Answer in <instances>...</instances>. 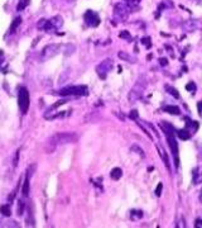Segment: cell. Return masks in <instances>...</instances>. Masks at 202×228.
Wrapping results in <instances>:
<instances>
[{"label": "cell", "instance_id": "32", "mask_svg": "<svg viewBox=\"0 0 202 228\" xmlns=\"http://www.w3.org/2000/svg\"><path fill=\"white\" fill-rule=\"evenodd\" d=\"M130 118H132V119H138V110H132Z\"/></svg>", "mask_w": 202, "mask_h": 228}, {"label": "cell", "instance_id": "26", "mask_svg": "<svg viewBox=\"0 0 202 228\" xmlns=\"http://www.w3.org/2000/svg\"><path fill=\"white\" fill-rule=\"evenodd\" d=\"M186 89L188 91H191V92H195L196 91V84L193 82V81H189L187 85H186Z\"/></svg>", "mask_w": 202, "mask_h": 228}, {"label": "cell", "instance_id": "19", "mask_svg": "<svg viewBox=\"0 0 202 228\" xmlns=\"http://www.w3.org/2000/svg\"><path fill=\"white\" fill-rule=\"evenodd\" d=\"M51 23H52V27L53 28H60L61 25L63 24V20H62V18L61 16H54V18H52L51 19Z\"/></svg>", "mask_w": 202, "mask_h": 228}, {"label": "cell", "instance_id": "29", "mask_svg": "<svg viewBox=\"0 0 202 228\" xmlns=\"http://www.w3.org/2000/svg\"><path fill=\"white\" fill-rule=\"evenodd\" d=\"M23 212H24V203L19 201V204H18V215H22Z\"/></svg>", "mask_w": 202, "mask_h": 228}, {"label": "cell", "instance_id": "6", "mask_svg": "<svg viewBox=\"0 0 202 228\" xmlns=\"http://www.w3.org/2000/svg\"><path fill=\"white\" fill-rule=\"evenodd\" d=\"M167 141H168V145L171 147V151L172 153L174 156V161H176V166L178 167L179 165V158H178V143H177L176 138H174V133H167Z\"/></svg>", "mask_w": 202, "mask_h": 228}, {"label": "cell", "instance_id": "7", "mask_svg": "<svg viewBox=\"0 0 202 228\" xmlns=\"http://www.w3.org/2000/svg\"><path fill=\"white\" fill-rule=\"evenodd\" d=\"M129 9L130 8L128 6V4H124V3H119V4H116L115 8H114V14H115V16H117V18H120V19H126V16H128L129 14Z\"/></svg>", "mask_w": 202, "mask_h": 228}, {"label": "cell", "instance_id": "12", "mask_svg": "<svg viewBox=\"0 0 202 228\" xmlns=\"http://www.w3.org/2000/svg\"><path fill=\"white\" fill-rule=\"evenodd\" d=\"M164 112L173 114V115H179L181 114V110L177 105H167V107H164Z\"/></svg>", "mask_w": 202, "mask_h": 228}, {"label": "cell", "instance_id": "17", "mask_svg": "<svg viewBox=\"0 0 202 228\" xmlns=\"http://www.w3.org/2000/svg\"><path fill=\"white\" fill-rule=\"evenodd\" d=\"M200 170L198 168H196V170H193V184H200L202 183V172H198Z\"/></svg>", "mask_w": 202, "mask_h": 228}, {"label": "cell", "instance_id": "11", "mask_svg": "<svg viewBox=\"0 0 202 228\" xmlns=\"http://www.w3.org/2000/svg\"><path fill=\"white\" fill-rule=\"evenodd\" d=\"M197 28V22L196 20H186L183 23V29L187 32H193Z\"/></svg>", "mask_w": 202, "mask_h": 228}, {"label": "cell", "instance_id": "18", "mask_svg": "<svg viewBox=\"0 0 202 228\" xmlns=\"http://www.w3.org/2000/svg\"><path fill=\"white\" fill-rule=\"evenodd\" d=\"M0 213L5 217H10L11 215V209H10V205L9 204H4L0 206Z\"/></svg>", "mask_w": 202, "mask_h": 228}, {"label": "cell", "instance_id": "33", "mask_svg": "<svg viewBox=\"0 0 202 228\" xmlns=\"http://www.w3.org/2000/svg\"><path fill=\"white\" fill-rule=\"evenodd\" d=\"M159 63H161L162 66H167L168 65V60H167V58H161V60H159Z\"/></svg>", "mask_w": 202, "mask_h": 228}, {"label": "cell", "instance_id": "28", "mask_svg": "<svg viewBox=\"0 0 202 228\" xmlns=\"http://www.w3.org/2000/svg\"><path fill=\"white\" fill-rule=\"evenodd\" d=\"M162 189H163V184H162V183H159V184H158V186H157V189H155V195H157V196H161Z\"/></svg>", "mask_w": 202, "mask_h": 228}, {"label": "cell", "instance_id": "36", "mask_svg": "<svg viewBox=\"0 0 202 228\" xmlns=\"http://www.w3.org/2000/svg\"><path fill=\"white\" fill-rule=\"evenodd\" d=\"M200 201L202 203V190H201V191H200Z\"/></svg>", "mask_w": 202, "mask_h": 228}, {"label": "cell", "instance_id": "14", "mask_svg": "<svg viewBox=\"0 0 202 228\" xmlns=\"http://www.w3.org/2000/svg\"><path fill=\"white\" fill-rule=\"evenodd\" d=\"M20 23H22V18L20 16H16V18H14V20L11 22V25H10V28H9V33H14L16 31V28L20 25Z\"/></svg>", "mask_w": 202, "mask_h": 228}, {"label": "cell", "instance_id": "13", "mask_svg": "<svg viewBox=\"0 0 202 228\" xmlns=\"http://www.w3.org/2000/svg\"><path fill=\"white\" fill-rule=\"evenodd\" d=\"M110 176L112 180H119L121 176H123V170H121L120 167H115L112 168V171L110 172Z\"/></svg>", "mask_w": 202, "mask_h": 228}, {"label": "cell", "instance_id": "20", "mask_svg": "<svg viewBox=\"0 0 202 228\" xmlns=\"http://www.w3.org/2000/svg\"><path fill=\"white\" fill-rule=\"evenodd\" d=\"M166 90L169 92L171 95H173L176 99H178L179 98V94H178V91H177V89H174L173 86H171V85H166Z\"/></svg>", "mask_w": 202, "mask_h": 228}, {"label": "cell", "instance_id": "1", "mask_svg": "<svg viewBox=\"0 0 202 228\" xmlns=\"http://www.w3.org/2000/svg\"><path fill=\"white\" fill-rule=\"evenodd\" d=\"M78 139V136L73 132H60L53 134L52 137L48 139V145L51 148L48 151H53L57 146L60 145H67V143H75Z\"/></svg>", "mask_w": 202, "mask_h": 228}, {"label": "cell", "instance_id": "34", "mask_svg": "<svg viewBox=\"0 0 202 228\" xmlns=\"http://www.w3.org/2000/svg\"><path fill=\"white\" fill-rule=\"evenodd\" d=\"M18 156H19V151H16V155H15V158H14V166L18 165Z\"/></svg>", "mask_w": 202, "mask_h": 228}, {"label": "cell", "instance_id": "9", "mask_svg": "<svg viewBox=\"0 0 202 228\" xmlns=\"http://www.w3.org/2000/svg\"><path fill=\"white\" fill-rule=\"evenodd\" d=\"M85 22L87 25H91V27H97L100 24V18L99 15L96 14L95 11L92 10H87L85 13Z\"/></svg>", "mask_w": 202, "mask_h": 228}, {"label": "cell", "instance_id": "31", "mask_svg": "<svg viewBox=\"0 0 202 228\" xmlns=\"http://www.w3.org/2000/svg\"><path fill=\"white\" fill-rule=\"evenodd\" d=\"M197 109H198V114H200V117H202V100H200L198 103H197Z\"/></svg>", "mask_w": 202, "mask_h": 228}, {"label": "cell", "instance_id": "27", "mask_svg": "<svg viewBox=\"0 0 202 228\" xmlns=\"http://www.w3.org/2000/svg\"><path fill=\"white\" fill-rule=\"evenodd\" d=\"M142 43L144 44L147 48H150V47H152V42H150V38H149V37H144V38H143V39H142Z\"/></svg>", "mask_w": 202, "mask_h": 228}, {"label": "cell", "instance_id": "25", "mask_svg": "<svg viewBox=\"0 0 202 228\" xmlns=\"http://www.w3.org/2000/svg\"><path fill=\"white\" fill-rule=\"evenodd\" d=\"M29 4V0H20V3L18 4V6H16V9L18 10H23L25 6H27Z\"/></svg>", "mask_w": 202, "mask_h": 228}, {"label": "cell", "instance_id": "8", "mask_svg": "<svg viewBox=\"0 0 202 228\" xmlns=\"http://www.w3.org/2000/svg\"><path fill=\"white\" fill-rule=\"evenodd\" d=\"M60 48H61L60 44H48V46H46V47L42 49V57H43L44 60H47V58L56 56V54L58 53V51H60Z\"/></svg>", "mask_w": 202, "mask_h": 228}, {"label": "cell", "instance_id": "21", "mask_svg": "<svg viewBox=\"0 0 202 228\" xmlns=\"http://www.w3.org/2000/svg\"><path fill=\"white\" fill-rule=\"evenodd\" d=\"M140 3V0H126V4H128V6L130 8V9H137V6H138V4Z\"/></svg>", "mask_w": 202, "mask_h": 228}, {"label": "cell", "instance_id": "16", "mask_svg": "<svg viewBox=\"0 0 202 228\" xmlns=\"http://www.w3.org/2000/svg\"><path fill=\"white\" fill-rule=\"evenodd\" d=\"M176 133L178 134V137L181 139H183V141H186V139H188L189 137H191V134H189L188 129H179V130H176Z\"/></svg>", "mask_w": 202, "mask_h": 228}, {"label": "cell", "instance_id": "15", "mask_svg": "<svg viewBox=\"0 0 202 228\" xmlns=\"http://www.w3.org/2000/svg\"><path fill=\"white\" fill-rule=\"evenodd\" d=\"M29 175L25 176V180H24V184H23V189H22V194L23 196H28L29 194Z\"/></svg>", "mask_w": 202, "mask_h": 228}, {"label": "cell", "instance_id": "4", "mask_svg": "<svg viewBox=\"0 0 202 228\" xmlns=\"http://www.w3.org/2000/svg\"><path fill=\"white\" fill-rule=\"evenodd\" d=\"M18 105H19L20 112H22L23 114H25L28 112V108H29V91L27 90V87H22L19 90Z\"/></svg>", "mask_w": 202, "mask_h": 228}, {"label": "cell", "instance_id": "10", "mask_svg": "<svg viewBox=\"0 0 202 228\" xmlns=\"http://www.w3.org/2000/svg\"><path fill=\"white\" fill-rule=\"evenodd\" d=\"M117 57H119L120 60L128 61V62H130V63H135V62H137V58L134 57V56H132L130 53L125 52V51H120V52L117 53Z\"/></svg>", "mask_w": 202, "mask_h": 228}, {"label": "cell", "instance_id": "35", "mask_svg": "<svg viewBox=\"0 0 202 228\" xmlns=\"http://www.w3.org/2000/svg\"><path fill=\"white\" fill-rule=\"evenodd\" d=\"M195 226H196V227H202V219H197Z\"/></svg>", "mask_w": 202, "mask_h": 228}, {"label": "cell", "instance_id": "23", "mask_svg": "<svg viewBox=\"0 0 202 228\" xmlns=\"http://www.w3.org/2000/svg\"><path fill=\"white\" fill-rule=\"evenodd\" d=\"M159 151H161V155H162V158H163V161H164V165L167 166V168H171L169 167V161H168V157H167V153L163 150H161V148H159Z\"/></svg>", "mask_w": 202, "mask_h": 228}, {"label": "cell", "instance_id": "24", "mask_svg": "<svg viewBox=\"0 0 202 228\" xmlns=\"http://www.w3.org/2000/svg\"><path fill=\"white\" fill-rule=\"evenodd\" d=\"M119 36H120V38H124V39H126L128 42L132 41V36H130V33H129L128 31H123Z\"/></svg>", "mask_w": 202, "mask_h": 228}, {"label": "cell", "instance_id": "2", "mask_svg": "<svg viewBox=\"0 0 202 228\" xmlns=\"http://www.w3.org/2000/svg\"><path fill=\"white\" fill-rule=\"evenodd\" d=\"M62 96H70V95H87L88 94V89L85 85H72V86H67L63 87L62 90L58 92Z\"/></svg>", "mask_w": 202, "mask_h": 228}, {"label": "cell", "instance_id": "22", "mask_svg": "<svg viewBox=\"0 0 202 228\" xmlns=\"http://www.w3.org/2000/svg\"><path fill=\"white\" fill-rule=\"evenodd\" d=\"M132 151H134V152H135V153H138V155H140V157H144V156H145L144 151H143V150L140 148V147L137 146V145L132 146Z\"/></svg>", "mask_w": 202, "mask_h": 228}, {"label": "cell", "instance_id": "5", "mask_svg": "<svg viewBox=\"0 0 202 228\" xmlns=\"http://www.w3.org/2000/svg\"><path fill=\"white\" fill-rule=\"evenodd\" d=\"M111 70H112V60L111 58H106V60H104L100 65L96 66V72H97V75L101 79L106 77L107 72Z\"/></svg>", "mask_w": 202, "mask_h": 228}, {"label": "cell", "instance_id": "3", "mask_svg": "<svg viewBox=\"0 0 202 228\" xmlns=\"http://www.w3.org/2000/svg\"><path fill=\"white\" fill-rule=\"evenodd\" d=\"M145 85H147L145 81H142V80L137 81V84L133 86V89L129 91V94H128V100L130 101V103H135V101H138L142 98L143 91H144V89H145Z\"/></svg>", "mask_w": 202, "mask_h": 228}, {"label": "cell", "instance_id": "30", "mask_svg": "<svg viewBox=\"0 0 202 228\" xmlns=\"http://www.w3.org/2000/svg\"><path fill=\"white\" fill-rule=\"evenodd\" d=\"M46 24H47V20H46V19H41V22L37 24V27H38V28H41V29H44Z\"/></svg>", "mask_w": 202, "mask_h": 228}]
</instances>
